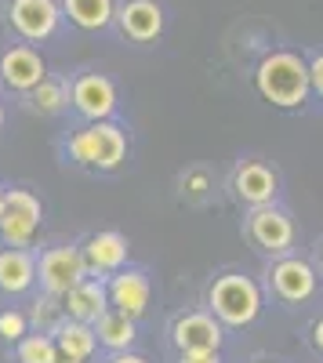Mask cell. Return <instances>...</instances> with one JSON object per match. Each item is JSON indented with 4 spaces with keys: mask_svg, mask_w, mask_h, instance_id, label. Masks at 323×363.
I'll return each instance as SVG.
<instances>
[{
    "mask_svg": "<svg viewBox=\"0 0 323 363\" xmlns=\"http://www.w3.org/2000/svg\"><path fill=\"white\" fill-rule=\"evenodd\" d=\"M171 345L178 352H222L225 327L208 309H186L171 320Z\"/></svg>",
    "mask_w": 323,
    "mask_h": 363,
    "instance_id": "cell-11",
    "label": "cell"
},
{
    "mask_svg": "<svg viewBox=\"0 0 323 363\" xmlns=\"http://www.w3.org/2000/svg\"><path fill=\"white\" fill-rule=\"evenodd\" d=\"M66 164L91 171V174H113L128 164V131L116 120H98V124H80L62 138Z\"/></svg>",
    "mask_w": 323,
    "mask_h": 363,
    "instance_id": "cell-1",
    "label": "cell"
},
{
    "mask_svg": "<svg viewBox=\"0 0 323 363\" xmlns=\"http://www.w3.org/2000/svg\"><path fill=\"white\" fill-rule=\"evenodd\" d=\"M109 363H149V359H145V356H138V352H113V359Z\"/></svg>",
    "mask_w": 323,
    "mask_h": 363,
    "instance_id": "cell-29",
    "label": "cell"
},
{
    "mask_svg": "<svg viewBox=\"0 0 323 363\" xmlns=\"http://www.w3.org/2000/svg\"><path fill=\"white\" fill-rule=\"evenodd\" d=\"M80 255L87 262V277L95 280H109L113 272H120L131 265V244L124 233L116 229H98L80 244Z\"/></svg>",
    "mask_w": 323,
    "mask_h": 363,
    "instance_id": "cell-13",
    "label": "cell"
},
{
    "mask_svg": "<svg viewBox=\"0 0 323 363\" xmlns=\"http://www.w3.org/2000/svg\"><path fill=\"white\" fill-rule=\"evenodd\" d=\"M4 120H8V113H4V102H0V131H4Z\"/></svg>",
    "mask_w": 323,
    "mask_h": 363,
    "instance_id": "cell-30",
    "label": "cell"
},
{
    "mask_svg": "<svg viewBox=\"0 0 323 363\" xmlns=\"http://www.w3.org/2000/svg\"><path fill=\"white\" fill-rule=\"evenodd\" d=\"M258 363H276V359H258Z\"/></svg>",
    "mask_w": 323,
    "mask_h": 363,
    "instance_id": "cell-34",
    "label": "cell"
},
{
    "mask_svg": "<svg viewBox=\"0 0 323 363\" xmlns=\"http://www.w3.org/2000/svg\"><path fill=\"white\" fill-rule=\"evenodd\" d=\"M95 335H98V345H102L106 352H128V349L138 342V320L109 309L106 316H98Z\"/></svg>",
    "mask_w": 323,
    "mask_h": 363,
    "instance_id": "cell-20",
    "label": "cell"
},
{
    "mask_svg": "<svg viewBox=\"0 0 323 363\" xmlns=\"http://www.w3.org/2000/svg\"><path fill=\"white\" fill-rule=\"evenodd\" d=\"M66 320V313H62V301L58 298H51V294H40L37 301H33V313H29V330H40V335H55V327Z\"/></svg>",
    "mask_w": 323,
    "mask_h": 363,
    "instance_id": "cell-23",
    "label": "cell"
},
{
    "mask_svg": "<svg viewBox=\"0 0 323 363\" xmlns=\"http://www.w3.org/2000/svg\"><path fill=\"white\" fill-rule=\"evenodd\" d=\"M208 193H211V174L203 171V167H193V171L182 174V196L189 203H203V200H208Z\"/></svg>",
    "mask_w": 323,
    "mask_h": 363,
    "instance_id": "cell-25",
    "label": "cell"
},
{
    "mask_svg": "<svg viewBox=\"0 0 323 363\" xmlns=\"http://www.w3.org/2000/svg\"><path fill=\"white\" fill-rule=\"evenodd\" d=\"M55 363H80V359H69V356H62V352H58V359Z\"/></svg>",
    "mask_w": 323,
    "mask_h": 363,
    "instance_id": "cell-31",
    "label": "cell"
},
{
    "mask_svg": "<svg viewBox=\"0 0 323 363\" xmlns=\"http://www.w3.org/2000/svg\"><path fill=\"white\" fill-rule=\"evenodd\" d=\"M44 77H47L44 55L33 44H15L0 55V84L15 91V95H29Z\"/></svg>",
    "mask_w": 323,
    "mask_h": 363,
    "instance_id": "cell-15",
    "label": "cell"
},
{
    "mask_svg": "<svg viewBox=\"0 0 323 363\" xmlns=\"http://www.w3.org/2000/svg\"><path fill=\"white\" fill-rule=\"evenodd\" d=\"M37 287V251L33 247H0V294L22 298Z\"/></svg>",
    "mask_w": 323,
    "mask_h": 363,
    "instance_id": "cell-16",
    "label": "cell"
},
{
    "mask_svg": "<svg viewBox=\"0 0 323 363\" xmlns=\"http://www.w3.org/2000/svg\"><path fill=\"white\" fill-rule=\"evenodd\" d=\"M55 345L62 356L80 359V363H91V356L98 352V335L91 323H76V320H62L55 327Z\"/></svg>",
    "mask_w": 323,
    "mask_h": 363,
    "instance_id": "cell-19",
    "label": "cell"
},
{
    "mask_svg": "<svg viewBox=\"0 0 323 363\" xmlns=\"http://www.w3.org/2000/svg\"><path fill=\"white\" fill-rule=\"evenodd\" d=\"M229 196L244 211L280 203V174H276V167L266 164V160H254V157L240 160L229 174Z\"/></svg>",
    "mask_w": 323,
    "mask_h": 363,
    "instance_id": "cell-10",
    "label": "cell"
},
{
    "mask_svg": "<svg viewBox=\"0 0 323 363\" xmlns=\"http://www.w3.org/2000/svg\"><path fill=\"white\" fill-rule=\"evenodd\" d=\"M44 225V203L33 189L11 186L0 211V247H33Z\"/></svg>",
    "mask_w": 323,
    "mask_h": 363,
    "instance_id": "cell-5",
    "label": "cell"
},
{
    "mask_svg": "<svg viewBox=\"0 0 323 363\" xmlns=\"http://www.w3.org/2000/svg\"><path fill=\"white\" fill-rule=\"evenodd\" d=\"M254 91L276 109H302L312 99L309 84V58L298 51H269L254 69Z\"/></svg>",
    "mask_w": 323,
    "mask_h": 363,
    "instance_id": "cell-3",
    "label": "cell"
},
{
    "mask_svg": "<svg viewBox=\"0 0 323 363\" xmlns=\"http://www.w3.org/2000/svg\"><path fill=\"white\" fill-rule=\"evenodd\" d=\"M266 287H269V294L280 301V306H305V301H312L316 291H319V272H316V265L309 258L287 255V258L269 262Z\"/></svg>",
    "mask_w": 323,
    "mask_h": 363,
    "instance_id": "cell-6",
    "label": "cell"
},
{
    "mask_svg": "<svg viewBox=\"0 0 323 363\" xmlns=\"http://www.w3.org/2000/svg\"><path fill=\"white\" fill-rule=\"evenodd\" d=\"M319 262H323V240H319Z\"/></svg>",
    "mask_w": 323,
    "mask_h": 363,
    "instance_id": "cell-33",
    "label": "cell"
},
{
    "mask_svg": "<svg viewBox=\"0 0 323 363\" xmlns=\"http://www.w3.org/2000/svg\"><path fill=\"white\" fill-rule=\"evenodd\" d=\"M26 99H29V109H33V113H40V116H58V113L69 109V80L44 77Z\"/></svg>",
    "mask_w": 323,
    "mask_h": 363,
    "instance_id": "cell-21",
    "label": "cell"
},
{
    "mask_svg": "<svg viewBox=\"0 0 323 363\" xmlns=\"http://www.w3.org/2000/svg\"><path fill=\"white\" fill-rule=\"evenodd\" d=\"M203 306H208V313L222 327L244 330V327H254L258 323L261 309H266V291H261V284L251 277V272L229 269V272H222V277H215L208 284Z\"/></svg>",
    "mask_w": 323,
    "mask_h": 363,
    "instance_id": "cell-2",
    "label": "cell"
},
{
    "mask_svg": "<svg viewBox=\"0 0 323 363\" xmlns=\"http://www.w3.org/2000/svg\"><path fill=\"white\" fill-rule=\"evenodd\" d=\"M4 18L11 26V33L26 44H44V40L58 37V29L66 22L58 0H8Z\"/></svg>",
    "mask_w": 323,
    "mask_h": 363,
    "instance_id": "cell-8",
    "label": "cell"
},
{
    "mask_svg": "<svg viewBox=\"0 0 323 363\" xmlns=\"http://www.w3.org/2000/svg\"><path fill=\"white\" fill-rule=\"evenodd\" d=\"M62 313L66 320H76V323H98V316L109 313V294H106V280H95V277H87L80 280L73 291H66L62 298Z\"/></svg>",
    "mask_w": 323,
    "mask_h": 363,
    "instance_id": "cell-17",
    "label": "cell"
},
{
    "mask_svg": "<svg viewBox=\"0 0 323 363\" xmlns=\"http://www.w3.org/2000/svg\"><path fill=\"white\" fill-rule=\"evenodd\" d=\"M80 280H87V262L80 255V244H58V247H44L37 255V284H40V294L62 298Z\"/></svg>",
    "mask_w": 323,
    "mask_h": 363,
    "instance_id": "cell-9",
    "label": "cell"
},
{
    "mask_svg": "<svg viewBox=\"0 0 323 363\" xmlns=\"http://www.w3.org/2000/svg\"><path fill=\"white\" fill-rule=\"evenodd\" d=\"M116 106H120V91L106 73H76L69 80V109L84 120V124H98V120H113Z\"/></svg>",
    "mask_w": 323,
    "mask_h": 363,
    "instance_id": "cell-7",
    "label": "cell"
},
{
    "mask_svg": "<svg viewBox=\"0 0 323 363\" xmlns=\"http://www.w3.org/2000/svg\"><path fill=\"white\" fill-rule=\"evenodd\" d=\"M244 236H247V244L269 262L295 255V247H298V225H295V218H290V211L280 207V203L247 211Z\"/></svg>",
    "mask_w": 323,
    "mask_h": 363,
    "instance_id": "cell-4",
    "label": "cell"
},
{
    "mask_svg": "<svg viewBox=\"0 0 323 363\" xmlns=\"http://www.w3.org/2000/svg\"><path fill=\"white\" fill-rule=\"evenodd\" d=\"M309 84H312V95L323 99V51L309 58Z\"/></svg>",
    "mask_w": 323,
    "mask_h": 363,
    "instance_id": "cell-26",
    "label": "cell"
},
{
    "mask_svg": "<svg viewBox=\"0 0 323 363\" xmlns=\"http://www.w3.org/2000/svg\"><path fill=\"white\" fill-rule=\"evenodd\" d=\"M113 22L120 26V33L131 44H157L164 37L167 15H164L160 0H120Z\"/></svg>",
    "mask_w": 323,
    "mask_h": 363,
    "instance_id": "cell-14",
    "label": "cell"
},
{
    "mask_svg": "<svg viewBox=\"0 0 323 363\" xmlns=\"http://www.w3.org/2000/svg\"><path fill=\"white\" fill-rule=\"evenodd\" d=\"M4 196H8V186H0V211H4Z\"/></svg>",
    "mask_w": 323,
    "mask_h": 363,
    "instance_id": "cell-32",
    "label": "cell"
},
{
    "mask_svg": "<svg viewBox=\"0 0 323 363\" xmlns=\"http://www.w3.org/2000/svg\"><path fill=\"white\" fill-rule=\"evenodd\" d=\"M62 18L84 33H102L116 18V0H58Z\"/></svg>",
    "mask_w": 323,
    "mask_h": 363,
    "instance_id": "cell-18",
    "label": "cell"
},
{
    "mask_svg": "<svg viewBox=\"0 0 323 363\" xmlns=\"http://www.w3.org/2000/svg\"><path fill=\"white\" fill-rule=\"evenodd\" d=\"M178 363H222V352H178Z\"/></svg>",
    "mask_w": 323,
    "mask_h": 363,
    "instance_id": "cell-27",
    "label": "cell"
},
{
    "mask_svg": "<svg viewBox=\"0 0 323 363\" xmlns=\"http://www.w3.org/2000/svg\"><path fill=\"white\" fill-rule=\"evenodd\" d=\"M309 342H312V349L323 356V313L312 320V327H309Z\"/></svg>",
    "mask_w": 323,
    "mask_h": 363,
    "instance_id": "cell-28",
    "label": "cell"
},
{
    "mask_svg": "<svg viewBox=\"0 0 323 363\" xmlns=\"http://www.w3.org/2000/svg\"><path fill=\"white\" fill-rule=\"evenodd\" d=\"M55 359H58L55 335H40V330H29L22 342H15V363H55Z\"/></svg>",
    "mask_w": 323,
    "mask_h": 363,
    "instance_id": "cell-22",
    "label": "cell"
},
{
    "mask_svg": "<svg viewBox=\"0 0 323 363\" xmlns=\"http://www.w3.org/2000/svg\"><path fill=\"white\" fill-rule=\"evenodd\" d=\"M106 294H109V309L124 313L131 320H142L153 301V280L142 265H128L106 280Z\"/></svg>",
    "mask_w": 323,
    "mask_h": 363,
    "instance_id": "cell-12",
    "label": "cell"
},
{
    "mask_svg": "<svg viewBox=\"0 0 323 363\" xmlns=\"http://www.w3.org/2000/svg\"><path fill=\"white\" fill-rule=\"evenodd\" d=\"M26 335H29V316L18 313V309H0V342L15 345Z\"/></svg>",
    "mask_w": 323,
    "mask_h": 363,
    "instance_id": "cell-24",
    "label": "cell"
}]
</instances>
